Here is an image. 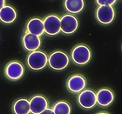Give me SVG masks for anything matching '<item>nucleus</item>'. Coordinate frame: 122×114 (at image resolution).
<instances>
[{
  "instance_id": "1a4fd4ad",
  "label": "nucleus",
  "mask_w": 122,
  "mask_h": 114,
  "mask_svg": "<svg viewBox=\"0 0 122 114\" xmlns=\"http://www.w3.org/2000/svg\"><path fill=\"white\" fill-rule=\"evenodd\" d=\"M29 103H30V112L33 114H40L46 108H47L48 104L46 98L40 95L34 96Z\"/></svg>"
},
{
  "instance_id": "6e6552de",
  "label": "nucleus",
  "mask_w": 122,
  "mask_h": 114,
  "mask_svg": "<svg viewBox=\"0 0 122 114\" xmlns=\"http://www.w3.org/2000/svg\"><path fill=\"white\" fill-rule=\"evenodd\" d=\"M79 103L85 109H92L97 103L96 94L91 90H85L79 95Z\"/></svg>"
},
{
  "instance_id": "39448f33",
  "label": "nucleus",
  "mask_w": 122,
  "mask_h": 114,
  "mask_svg": "<svg viewBox=\"0 0 122 114\" xmlns=\"http://www.w3.org/2000/svg\"><path fill=\"white\" fill-rule=\"evenodd\" d=\"M44 29L48 35H56L60 31V18L56 15H50L43 21Z\"/></svg>"
},
{
  "instance_id": "f3484780",
  "label": "nucleus",
  "mask_w": 122,
  "mask_h": 114,
  "mask_svg": "<svg viewBox=\"0 0 122 114\" xmlns=\"http://www.w3.org/2000/svg\"><path fill=\"white\" fill-rule=\"evenodd\" d=\"M52 111L55 114H69L71 112V108L68 103L60 101L54 105Z\"/></svg>"
},
{
  "instance_id": "0eeeda50",
  "label": "nucleus",
  "mask_w": 122,
  "mask_h": 114,
  "mask_svg": "<svg viewBox=\"0 0 122 114\" xmlns=\"http://www.w3.org/2000/svg\"><path fill=\"white\" fill-rule=\"evenodd\" d=\"M24 67L18 61H12L5 68V75L11 80H18L24 75Z\"/></svg>"
},
{
  "instance_id": "6ab92c4d",
  "label": "nucleus",
  "mask_w": 122,
  "mask_h": 114,
  "mask_svg": "<svg viewBox=\"0 0 122 114\" xmlns=\"http://www.w3.org/2000/svg\"><path fill=\"white\" fill-rule=\"evenodd\" d=\"M41 113H42V114H53L54 112H53V111H52V110L48 109V108H46V109L44 110Z\"/></svg>"
},
{
  "instance_id": "9d476101",
  "label": "nucleus",
  "mask_w": 122,
  "mask_h": 114,
  "mask_svg": "<svg viewBox=\"0 0 122 114\" xmlns=\"http://www.w3.org/2000/svg\"><path fill=\"white\" fill-rule=\"evenodd\" d=\"M67 86L72 92H79L86 87V80L81 75H73L69 79Z\"/></svg>"
},
{
  "instance_id": "f03ea898",
  "label": "nucleus",
  "mask_w": 122,
  "mask_h": 114,
  "mask_svg": "<svg viewBox=\"0 0 122 114\" xmlns=\"http://www.w3.org/2000/svg\"><path fill=\"white\" fill-rule=\"evenodd\" d=\"M47 62L54 70H63L68 65L69 58L63 51H55L50 55Z\"/></svg>"
},
{
  "instance_id": "a211bd4d",
  "label": "nucleus",
  "mask_w": 122,
  "mask_h": 114,
  "mask_svg": "<svg viewBox=\"0 0 122 114\" xmlns=\"http://www.w3.org/2000/svg\"><path fill=\"white\" fill-rule=\"evenodd\" d=\"M115 2L116 0H96V3L99 5H112Z\"/></svg>"
},
{
  "instance_id": "20e7f679",
  "label": "nucleus",
  "mask_w": 122,
  "mask_h": 114,
  "mask_svg": "<svg viewBox=\"0 0 122 114\" xmlns=\"http://www.w3.org/2000/svg\"><path fill=\"white\" fill-rule=\"evenodd\" d=\"M115 13L112 5H99L97 9L96 17L99 22L104 25H108L112 23L114 18Z\"/></svg>"
},
{
  "instance_id": "2eb2a0df",
  "label": "nucleus",
  "mask_w": 122,
  "mask_h": 114,
  "mask_svg": "<svg viewBox=\"0 0 122 114\" xmlns=\"http://www.w3.org/2000/svg\"><path fill=\"white\" fill-rule=\"evenodd\" d=\"M65 7L69 12L79 13L84 9V0H66Z\"/></svg>"
},
{
  "instance_id": "9b49d317",
  "label": "nucleus",
  "mask_w": 122,
  "mask_h": 114,
  "mask_svg": "<svg viewBox=\"0 0 122 114\" xmlns=\"http://www.w3.org/2000/svg\"><path fill=\"white\" fill-rule=\"evenodd\" d=\"M97 103L101 105V106H107L110 104H112L113 99H114V95L112 91L109 89H101L98 91L96 95Z\"/></svg>"
},
{
  "instance_id": "ddd939ff",
  "label": "nucleus",
  "mask_w": 122,
  "mask_h": 114,
  "mask_svg": "<svg viewBox=\"0 0 122 114\" xmlns=\"http://www.w3.org/2000/svg\"><path fill=\"white\" fill-rule=\"evenodd\" d=\"M27 32L31 33L33 35L41 36L45 31L44 23L40 18H32L27 23L26 25Z\"/></svg>"
},
{
  "instance_id": "aec40b11",
  "label": "nucleus",
  "mask_w": 122,
  "mask_h": 114,
  "mask_svg": "<svg viewBox=\"0 0 122 114\" xmlns=\"http://www.w3.org/2000/svg\"><path fill=\"white\" fill-rule=\"evenodd\" d=\"M5 5V0H0V9Z\"/></svg>"
},
{
  "instance_id": "f8f14e48",
  "label": "nucleus",
  "mask_w": 122,
  "mask_h": 114,
  "mask_svg": "<svg viewBox=\"0 0 122 114\" xmlns=\"http://www.w3.org/2000/svg\"><path fill=\"white\" fill-rule=\"evenodd\" d=\"M23 44L27 51H33L40 46L41 41L39 36L33 35L31 33H26L23 38Z\"/></svg>"
},
{
  "instance_id": "7ed1b4c3",
  "label": "nucleus",
  "mask_w": 122,
  "mask_h": 114,
  "mask_svg": "<svg viewBox=\"0 0 122 114\" xmlns=\"http://www.w3.org/2000/svg\"><path fill=\"white\" fill-rule=\"evenodd\" d=\"M72 60L78 64H85L91 59V51L87 46L79 45L72 50L71 52Z\"/></svg>"
},
{
  "instance_id": "423d86ee",
  "label": "nucleus",
  "mask_w": 122,
  "mask_h": 114,
  "mask_svg": "<svg viewBox=\"0 0 122 114\" xmlns=\"http://www.w3.org/2000/svg\"><path fill=\"white\" fill-rule=\"evenodd\" d=\"M79 23L75 17L71 15H64L60 19V30L66 34H71L78 29Z\"/></svg>"
},
{
  "instance_id": "4468645a",
  "label": "nucleus",
  "mask_w": 122,
  "mask_h": 114,
  "mask_svg": "<svg viewBox=\"0 0 122 114\" xmlns=\"http://www.w3.org/2000/svg\"><path fill=\"white\" fill-rule=\"evenodd\" d=\"M17 18L14 8L9 5H5L4 7L0 9V20L5 24H10L14 22Z\"/></svg>"
},
{
  "instance_id": "f257e3e1",
  "label": "nucleus",
  "mask_w": 122,
  "mask_h": 114,
  "mask_svg": "<svg viewBox=\"0 0 122 114\" xmlns=\"http://www.w3.org/2000/svg\"><path fill=\"white\" fill-rule=\"evenodd\" d=\"M47 61L48 58L46 54L39 51H33L27 58V64L32 70H41L45 68L47 64Z\"/></svg>"
},
{
  "instance_id": "dca6fc26",
  "label": "nucleus",
  "mask_w": 122,
  "mask_h": 114,
  "mask_svg": "<svg viewBox=\"0 0 122 114\" xmlns=\"http://www.w3.org/2000/svg\"><path fill=\"white\" fill-rule=\"evenodd\" d=\"M13 112L16 114H28L30 112V103L27 99H18L13 105Z\"/></svg>"
}]
</instances>
